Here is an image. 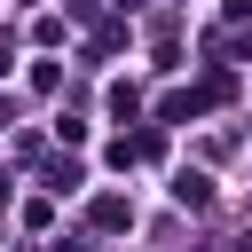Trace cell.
I'll use <instances>...</instances> for the list:
<instances>
[{
	"mask_svg": "<svg viewBox=\"0 0 252 252\" xmlns=\"http://www.w3.org/2000/svg\"><path fill=\"white\" fill-rule=\"evenodd\" d=\"M173 197H181V205H205V197H213V181H205V173H181V181H173Z\"/></svg>",
	"mask_w": 252,
	"mask_h": 252,
	"instance_id": "cell-1",
	"label": "cell"
}]
</instances>
